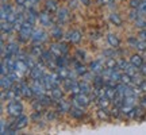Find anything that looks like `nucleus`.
Instances as JSON below:
<instances>
[{
  "instance_id": "nucleus-7",
  "label": "nucleus",
  "mask_w": 146,
  "mask_h": 135,
  "mask_svg": "<svg viewBox=\"0 0 146 135\" xmlns=\"http://www.w3.org/2000/svg\"><path fill=\"white\" fill-rule=\"evenodd\" d=\"M104 68H106L104 60H95V61H92V62L89 64L88 69L92 73H95V74H100V73L103 72Z\"/></svg>"
},
{
  "instance_id": "nucleus-49",
  "label": "nucleus",
  "mask_w": 146,
  "mask_h": 135,
  "mask_svg": "<svg viewBox=\"0 0 146 135\" xmlns=\"http://www.w3.org/2000/svg\"><path fill=\"white\" fill-rule=\"evenodd\" d=\"M83 1V4H85V5H89V0H81Z\"/></svg>"
},
{
  "instance_id": "nucleus-14",
  "label": "nucleus",
  "mask_w": 146,
  "mask_h": 135,
  "mask_svg": "<svg viewBox=\"0 0 146 135\" xmlns=\"http://www.w3.org/2000/svg\"><path fill=\"white\" fill-rule=\"evenodd\" d=\"M56 107H57L58 112H69L70 111V104L68 103V101H65L64 99H60L56 101Z\"/></svg>"
},
{
  "instance_id": "nucleus-28",
  "label": "nucleus",
  "mask_w": 146,
  "mask_h": 135,
  "mask_svg": "<svg viewBox=\"0 0 146 135\" xmlns=\"http://www.w3.org/2000/svg\"><path fill=\"white\" fill-rule=\"evenodd\" d=\"M56 62H57V68H64V66H68L70 61L66 58V56H61V57L56 58Z\"/></svg>"
},
{
  "instance_id": "nucleus-47",
  "label": "nucleus",
  "mask_w": 146,
  "mask_h": 135,
  "mask_svg": "<svg viewBox=\"0 0 146 135\" xmlns=\"http://www.w3.org/2000/svg\"><path fill=\"white\" fill-rule=\"evenodd\" d=\"M112 3V0H99V4L102 5H108Z\"/></svg>"
},
{
  "instance_id": "nucleus-23",
  "label": "nucleus",
  "mask_w": 146,
  "mask_h": 135,
  "mask_svg": "<svg viewBox=\"0 0 146 135\" xmlns=\"http://www.w3.org/2000/svg\"><path fill=\"white\" fill-rule=\"evenodd\" d=\"M130 64H133V65L137 68H141L145 62H143V58H142L139 54H134V56H131V58H130Z\"/></svg>"
},
{
  "instance_id": "nucleus-27",
  "label": "nucleus",
  "mask_w": 146,
  "mask_h": 135,
  "mask_svg": "<svg viewBox=\"0 0 146 135\" xmlns=\"http://www.w3.org/2000/svg\"><path fill=\"white\" fill-rule=\"evenodd\" d=\"M52 35H53V38H54V39L60 41V39L62 38V30H61V27L53 26L52 27Z\"/></svg>"
},
{
  "instance_id": "nucleus-39",
  "label": "nucleus",
  "mask_w": 146,
  "mask_h": 135,
  "mask_svg": "<svg viewBox=\"0 0 146 135\" xmlns=\"http://www.w3.org/2000/svg\"><path fill=\"white\" fill-rule=\"evenodd\" d=\"M127 65H129V64L126 62L125 60H119V61H118V69H119V70H125Z\"/></svg>"
},
{
  "instance_id": "nucleus-9",
  "label": "nucleus",
  "mask_w": 146,
  "mask_h": 135,
  "mask_svg": "<svg viewBox=\"0 0 146 135\" xmlns=\"http://www.w3.org/2000/svg\"><path fill=\"white\" fill-rule=\"evenodd\" d=\"M73 66H74V73H76L77 76H84L87 72H89V69L85 68V65L83 64V61L73 60Z\"/></svg>"
},
{
  "instance_id": "nucleus-1",
  "label": "nucleus",
  "mask_w": 146,
  "mask_h": 135,
  "mask_svg": "<svg viewBox=\"0 0 146 135\" xmlns=\"http://www.w3.org/2000/svg\"><path fill=\"white\" fill-rule=\"evenodd\" d=\"M29 123V118L25 115H21L18 118H14V122H11L10 124H7V131L5 134H15L16 131L25 128Z\"/></svg>"
},
{
  "instance_id": "nucleus-12",
  "label": "nucleus",
  "mask_w": 146,
  "mask_h": 135,
  "mask_svg": "<svg viewBox=\"0 0 146 135\" xmlns=\"http://www.w3.org/2000/svg\"><path fill=\"white\" fill-rule=\"evenodd\" d=\"M0 84H1V89H3V91H8V89H11L14 85H15V83L11 80L8 74H7V76H1Z\"/></svg>"
},
{
  "instance_id": "nucleus-43",
  "label": "nucleus",
  "mask_w": 146,
  "mask_h": 135,
  "mask_svg": "<svg viewBox=\"0 0 146 135\" xmlns=\"http://www.w3.org/2000/svg\"><path fill=\"white\" fill-rule=\"evenodd\" d=\"M46 119L47 120L56 119V114H54V112H52V111H50V112H47V114H46Z\"/></svg>"
},
{
  "instance_id": "nucleus-29",
  "label": "nucleus",
  "mask_w": 146,
  "mask_h": 135,
  "mask_svg": "<svg viewBox=\"0 0 146 135\" xmlns=\"http://www.w3.org/2000/svg\"><path fill=\"white\" fill-rule=\"evenodd\" d=\"M50 95H52V97L56 101L57 100H60V99H62V96H64V92L60 89V87H57V88H53L52 89V92H50Z\"/></svg>"
},
{
  "instance_id": "nucleus-37",
  "label": "nucleus",
  "mask_w": 146,
  "mask_h": 135,
  "mask_svg": "<svg viewBox=\"0 0 146 135\" xmlns=\"http://www.w3.org/2000/svg\"><path fill=\"white\" fill-rule=\"evenodd\" d=\"M76 60H78V61H84L85 60V53L83 52V50H77L76 52Z\"/></svg>"
},
{
  "instance_id": "nucleus-13",
  "label": "nucleus",
  "mask_w": 146,
  "mask_h": 135,
  "mask_svg": "<svg viewBox=\"0 0 146 135\" xmlns=\"http://www.w3.org/2000/svg\"><path fill=\"white\" fill-rule=\"evenodd\" d=\"M25 16H26V21H29L33 24H35L36 19L39 18V14H36V11L34 8H27V11L25 12Z\"/></svg>"
},
{
  "instance_id": "nucleus-19",
  "label": "nucleus",
  "mask_w": 146,
  "mask_h": 135,
  "mask_svg": "<svg viewBox=\"0 0 146 135\" xmlns=\"http://www.w3.org/2000/svg\"><path fill=\"white\" fill-rule=\"evenodd\" d=\"M69 114L72 115V118H74V119H81L84 116V111H83V108L73 105L72 108H70V111H69Z\"/></svg>"
},
{
  "instance_id": "nucleus-40",
  "label": "nucleus",
  "mask_w": 146,
  "mask_h": 135,
  "mask_svg": "<svg viewBox=\"0 0 146 135\" xmlns=\"http://www.w3.org/2000/svg\"><path fill=\"white\" fill-rule=\"evenodd\" d=\"M139 4H141V0H130V7H131V8H135V10H138Z\"/></svg>"
},
{
  "instance_id": "nucleus-20",
  "label": "nucleus",
  "mask_w": 146,
  "mask_h": 135,
  "mask_svg": "<svg viewBox=\"0 0 146 135\" xmlns=\"http://www.w3.org/2000/svg\"><path fill=\"white\" fill-rule=\"evenodd\" d=\"M107 42L110 43V46H112L114 49H118L120 45L119 38L115 35V34H108V35H107Z\"/></svg>"
},
{
  "instance_id": "nucleus-2",
  "label": "nucleus",
  "mask_w": 146,
  "mask_h": 135,
  "mask_svg": "<svg viewBox=\"0 0 146 135\" xmlns=\"http://www.w3.org/2000/svg\"><path fill=\"white\" fill-rule=\"evenodd\" d=\"M33 31H34V24L30 23L29 21H25L21 27V30H19V41L23 42V43L27 42L29 38H31Z\"/></svg>"
},
{
  "instance_id": "nucleus-42",
  "label": "nucleus",
  "mask_w": 146,
  "mask_h": 135,
  "mask_svg": "<svg viewBox=\"0 0 146 135\" xmlns=\"http://www.w3.org/2000/svg\"><path fill=\"white\" fill-rule=\"evenodd\" d=\"M0 127H1V134H5V131H7V127H5V120L1 119V122H0Z\"/></svg>"
},
{
  "instance_id": "nucleus-48",
  "label": "nucleus",
  "mask_w": 146,
  "mask_h": 135,
  "mask_svg": "<svg viewBox=\"0 0 146 135\" xmlns=\"http://www.w3.org/2000/svg\"><path fill=\"white\" fill-rule=\"evenodd\" d=\"M139 87H141V89L143 91V93H146V80H143V81H142V84L139 85Z\"/></svg>"
},
{
  "instance_id": "nucleus-41",
  "label": "nucleus",
  "mask_w": 146,
  "mask_h": 135,
  "mask_svg": "<svg viewBox=\"0 0 146 135\" xmlns=\"http://www.w3.org/2000/svg\"><path fill=\"white\" fill-rule=\"evenodd\" d=\"M103 56H104V57H114L115 50H106V52H103Z\"/></svg>"
},
{
  "instance_id": "nucleus-15",
  "label": "nucleus",
  "mask_w": 146,
  "mask_h": 135,
  "mask_svg": "<svg viewBox=\"0 0 146 135\" xmlns=\"http://www.w3.org/2000/svg\"><path fill=\"white\" fill-rule=\"evenodd\" d=\"M0 28H1V34L5 35V34H10L12 30H15V24L11 23V22H8V21H1Z\"/></svg>"
},
{
  "instance_id": "nucleus-10",
  "label": "nucleus",
  "mask_w": 146,
  "mask_h": 135,
  "mask_svg": "<svg viewBox=\"0 0 146 135\" xmlns=\"http://www.w3.org/2000/svg\"><path fill=\"white\" fill-rule=\"evenodd\" d=\"M15 70L18 73H21V74H25V73L30 72V68H29V65H27L26 60H16Z\"/></svg>"
},
{
  "instance_id": "nucleus-36",
  "label": "nucleus",
  "mask_w": 146,
  "mask_h": 135,
  "mask_svg": "<svg viewBox=\"0 0 146 135\" xmlns=\"http://www.w3.org/2000/svg\"><path fill=\"white\" fill-rule=\"evenodd\" d=\"M135 26L139 27V28H146V19H142L141 16L138 21H135Z\"/></svg>"
},
{
  "instance_id": "nucleus-17",
  "label": "nucleus",
  "mask_w": 146,
  "mask_h": 135,
  "mask_svg": "<svg viewBox=\"0 0 146 135\" xmlns=\"http://www.w3.org/2000/svg\"><path fill=\"white\" fill-rule=\"evenodd\" d=\"M58 15H57V21L58 23H65V22H68L69 21V11L66 10V8H61V10H58L57 12Z\"/></svg>"
},
{
  "instance_id": "nucleus-24",
  "label": "nucleus",
  "mask_w": 146,
  "mask_h": 135,
  "mask_svg": "<svg viewBox=\"0 0 146 135\" xmlns=\"http://www.w3.org/2000/svg\"><path fill=\"white\" fill-rule=\"evenodd\" d=\"M118 95V91H116V87H108L106 85V96L108 97L110 100H114Z\"/></svg>"
},
{
  "instance_id": "nucleus-33",
  "label": "nucleus",
  "mask_w": 146,
  "mask_h": 135,
  "mask_svg": "<svg viewBox=\"0 0 146 135\" xmlns=\"http://www.w3.org/2000/svg\"><path fill=\"white\" fill-rule=\"evenodd\" d=\"M110 21H111V23L115 24V26H120V24H122V19H120V16L118 15V14H115V12H112V14L110 15Z\"/></svg>"
},
{
  "instance_id": "nucleus-31",
  "label": "nucleus",
  "mask_w": 146,
  "mask_h": 135,
  "mask_svg": "<svg viewBox=\"0 0 146 135\" xmlns=\"http://www.w3.org/2000/svg\"><path fill=\"white\" fill-rule=\"evenodd\" d=\"M73 83H74V78H65V80H62V88L64 91H68V92H70V88H72Z\"/></svg>"
},
{
  "instance_id": "nucleus-46",
  "label": "nucleus",
  "mask_w": 146,
  "mask_h": 135,
  "mask_svg": "<svg viewBox=\"0 0 146 135\" xmlns=\"http://www.w3.org/2000/svg\"><path fill=\"white\" fill-rule=\"evenodd\" d=\"M15 1H16V4L19 5V7H25L26 3H27V0H15Z\"/></svg>"
},
{
  "instance_id": "nucleus-4",
  "label": "nucleus",
  "mask_w": 146,
  "mask_h": 135,
  "mask_svg": "<svg viewBox=\"0 0 146 135\" xmlns=\"http://www.w3.org/2000/svg\"><path fill=\"white\" fill-rule=\"evenodd\" d=\"M7 112H8V115L12 116V118H18V116H21L22 112H23V105L18 101V99L10 100V103L7 105Z\"/></svg>"
},
{
  "instance_id": "nucleus-45",
  "label": "nucleus",
  "mask_w": 146,
  "mask_h": 135,
  "mask_svg": "<svg viewBox=\"0 0 146 135\" xmlns=\"http://www.w3.org/2000/svg\"><path fill=\"white\" fill-rule=\"evenodd\" d=\"M139 72H141L142 76H145V77H146V64H143V65L139 68Z\"/></svg>"
},
{
  "instance_id": "nucleus-3",
  "label": "nucleus",
  "mask_w": 146,
  "mask_h": 135,
  "mask_svg": "<svg viewBox=\"0 0 146 135\" xmlns=\"http://www.w3.org/2000/svg\"><path fill=\"white\" fill-rule=\"evenodd\" d=\"M89 103H91V97L89 95L85 93H77V95H72V104L76 105V107H80V108H85L88 107Z\"/></svg>"
},
{
  "instance_id": "nucleus-35",
  "label": "nucleus",
  "mask_w": 146,
  "mask_h": 135,
  "mask_svg": "<svg viewBox=\"0 0 146 135\" xmlns=\"http://www.w3.org/2000/svg\"><path fill=\"white\" fill-rule=\"evenodd\" d=\"M70 95H77V93H81V91H80V83H77L76 80H74V83H73L72 88H70Z\"/></svg>"
},
{
  "instance_id": "nucleus-11",
  "label": "nucleus",
  "mask_w": 146,
  "mask_h": 135,
  "mask_svg": "<svg viewBox=\"0 0 146 135\" xmlns=\"http://www.w3.org/2000/svg\"><path fill=\"white\" fill-rule=\"evenodd\" d=\"M81 38H83V35L78 30H72L66 34V41L70 42V43H78L81 41Z\"/></svg>"
},
{
  "instance_id": "nucleus-38",
  "label": "nucleus",
  "mask_w": 146,
  "mask_h": 135,
  "mask_svg": "<svg viewBox=\"0 0 146 135\" xmlns=\"http://www.w3.org/2000/svg\"><path fill=\"white\" fill-rule=\"evenodd\" d=\"M138 11L141 12L142 15H146V0L141 1V4H139V7H138Z\"/></svg>"
},
{
  "instance_id": "nucleus-5",
  "label": "nucleus",
  "mask_w": 146,
  "mask_h": 135,
  "mask_svg": "<svg viewBox=\"0 0 146 135\" xmlns=\"http://www.w3.org/2000/svg\"><path fill=\"white\" fill-rule=\"evenodd\" d=\"M19 46L16 42H10L7 45V49H5V54L3 56V58H18V54H19Z\"/></svg>"
},
{
  "instance_id": "nucleus-25",
  "label": "nucleus",
  "mask_w": 146,
  "mask_h": 135,
  "mask_svg": "<svg viewBox=\"0 0 146 135\" xmlns=\"http://www.w3.org/2000/svg\"><path fill=\"white\" fill-rule=\"evenodd\" d=\"M11 11H12V7L11 5H8V4H5V3H3L1 4V21H5L7 19V15L10 14Z\"/></svg>"
},
{
  "instance_id": "nucleus-6",
  "label": "nucleus",
  "mask_w": 146,
  "mask_h": 135,
  "mask_svg": "<svg viewBox=\"0 0 146 135\" xmlns=\"http://www.w3.org/2000/svg\"><path fill=\"white\" fill-rule=\"evenodd\" d=\"M47 39V34L42 28H35L33 31V35H31V42L35 43V45H42L43 42Z\"/></svg>"
},
{
  "instance_id": "nucleus-32",
  "label": "nucleus",
  "mask_w": 146,
  "mask_h": 135,
  "mask_svg": "<svg viewBox=\"0 0 146 135\" xmlns=\"http://www.w3.org/2000/svg\"><path fill=\"white\" fill-rule=\"evenodd\" d=\"M98 116H99V119H102V120H108L110 116H111V114H108L107 108H99V111H98Z\"/></svg>"
},
{
  "instance_id": "nucleus-44",
  "label": "nucleus",
  "mask_w": 146,
  "mask_h": 135,
  "mask_svg": "<svg viewBox=\"0 0 146 135\" xmlns=\"http://www.w3.org/2000/svg\"><path fill=\"white\" fill-rule=\"evenodd\" d=\"M139 36H141L142 41H146V28H142L141 32H139Z\"/></svg>"
},
{
  "instance_id": "nucleus-21",
  "label": "nucleus",
  "mask_w": 146,
  "mask_h": 135,
  "mask_svg": "<svg viewBox=\"0 0 146 135\" xmlns=\"http://www.w3.org/2000/svg\"><path fill=\"white\" fill-rule=\"evenodd\" d=\"M43 49H42V45H33V47H31V50H30V54L31 56H34V57H36V58H41V56L43 54Z\"/></svg>"
},
{
  "instance_id": "nucleus-50",
  "label": "nucleus",
  "mask_w": 146,
  "mask_h": 135,
  "mask_svg": "<svg viewBox=\"0 0 146 135\" xmlns=\"http://www.w3.org/2000/svg\"><path fill=\"white\" fill-rule=\"evenodd\" d=\"M1 1H3V3H5V0H1Z\"/></svg>"
},
{
  "instance_id": "nucleus-18",
  "label": "nucleus",
  "mask_w": 146,
  "mask_h": 135,
  "mask_svg": "<svg viewBox=\"0 0 146 135\" xmlns=\"http://www.w3.org/2000/svg\"><path fill=\"white\" fill-rule=\"evenodd\" d=\"M45 10L50 14H56L58 12V4L56 0H46V4H45Z\"/></svg>"
},
{
  "instance_id": "nucleus-34",
  "label": "nucleus",
  "mask_w": 146,
  "mask_h": 135,
  "mask_svg": "<svg viewBox=\"0 0 146 135\" xmlns=\"http://www.w3.org/2000/svg\"><path fill=\"white\" fill-rule=\"evenodd\" d=\"M141 16H142V14L139 12V11L135 10V8H133V11L130 12V16H129V18H130V21H134V22H135V21H138Z\"/></svg>"
},
{
  "instance_id": "nucleus-30",
  "label": "nucleus",
  "mask_w": 146,
  "mask_h": 135,
  "mask_svg": "<svg viewBox=\"0 0 146 135\" xmlns=\"http://www.w3.org/2000/svg\"><path fill=\"white\" fill-rule=\"evenodd\" d=\"M120 83H123L125 85H134L133 76L127 74V73H123V74H122V77H120Z\"/></svg>"
},
{
  "instance_id": "nucleus-16",
  "label": "nucleus",
  "mask_w": 146,
  "mask_h": 135,
  "mask_svg": "<svg viewBox=\"0 0 146 135\" xmlns=\"http://www.w3.org/2000/svg\"><path fill=\"white\" fill-rule=\"evenodd\" d=\"M145 111L146 109L143 108V107H134L133 108V111L130 112V115H129V118H133V119H141L142 116L145 115Z\"/></svg>"
},
{
  "instance_id": "nucleus-26",
  "label": "nucleus",
  "mask_w": 146,
  "mask_h": 135,
  "mask_svg": "<svg viewBox=\"0 0 146 135\" xmlns=\"http://www.w3.org/2000/svg\"><path fill=\"white\" fill-rule=\"evenodd\" d=\"M80 91H81V93L89 95L92 92V88H91V85L88 84V81H80Z\"/></svg>"
},
{
  "instance_id": "nucleus-8",
  "label": "nucleus",
  "mask_w": 146,
  "mask_h": 135,
  "mask_svg": "<svg viewBox=\"0 0 146 135\" xmlns=\"http://www.w3.org/2000/svg\"><path fill=\"white\" fill-rule=\"evenodd\" d=\"M39 22H41L42 26H45V27H50V26H53L52 14H50V12H47L46 10L42 11L41 14H39Z\"/></svg>"
},
{
  "instance_id": "nucleus-22",
  "label": "nucleus",
  "mask_w": 146,
  "mask_h": 135,
  "mask_svg": "<svg viewBox=\"0 0 146 135\" xmlns=\"http://www.w3.org/2000/svg\"><path fill=\"white\" fill-rule=\"evenodd\" d=\"M110 103H111V100H110L106 95L96 100V104H98V107H99V108H108Z\"/></svg>"
}]
</instances>
